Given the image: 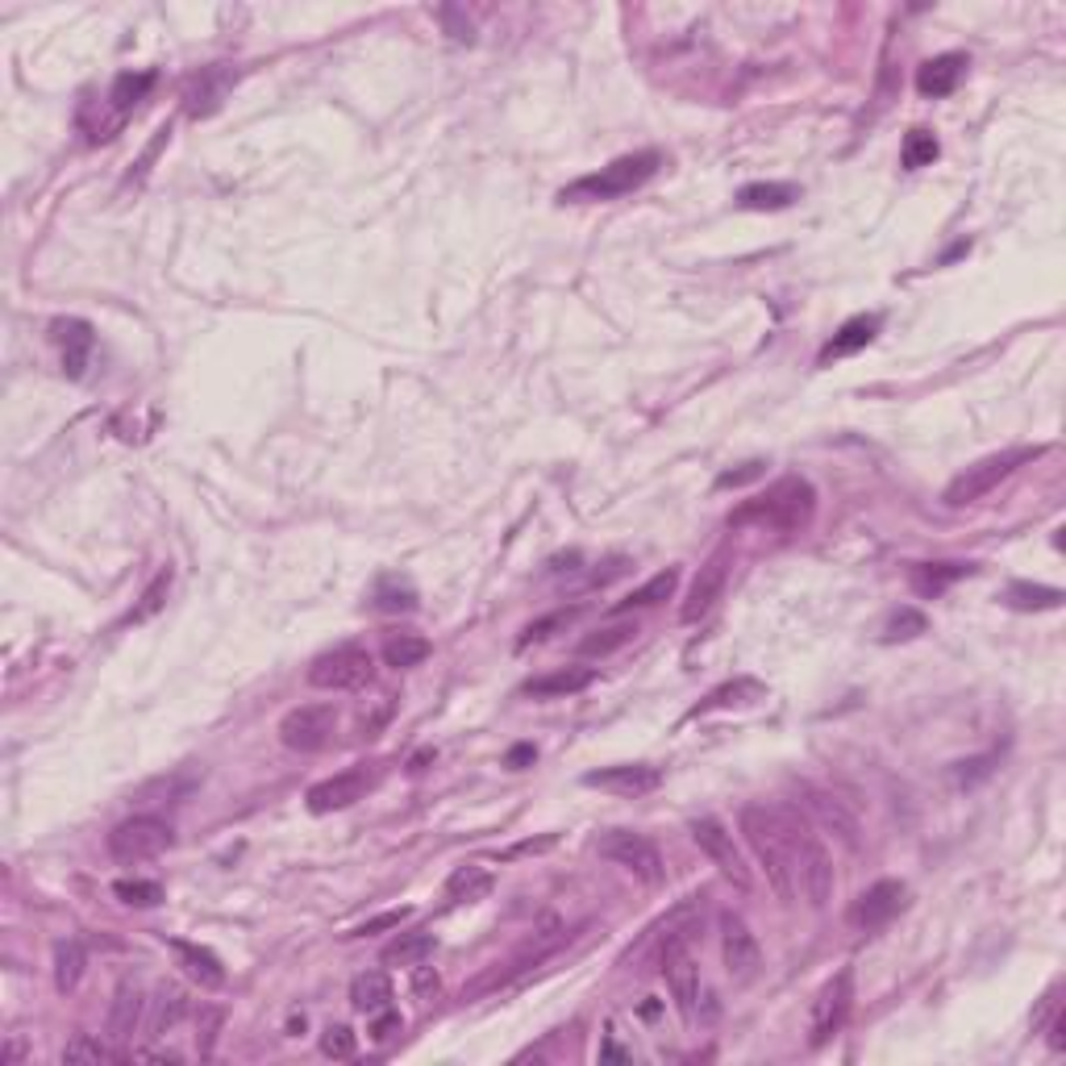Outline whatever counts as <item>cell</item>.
<instances>
[{
  "label": "cell",
  "instance_id": "1",
  "mask_svg": "<svg viewBox=\"0 0 1066 1066\" xmlns=\"http://www.w3.org/2000/svg\"><path fill=\"white\" fill-rule=\"evenodd\" d=\"M771 813H775V821H779L783 837H788L792 875H795V883H800V892H804V899H809L813 908H825L829 896H834V858H829V850L821 846V837L809 829V821L795 813V809L775 804Z\"/></svg>",
  "mask_w": 1066,
  "mask_h": 1066
},
{
  "label": "cell",
  "instance_id": "2",
  "mask_svg": "<svg viewBox=\"0 0 1066 1066\" xmlns=\"http://www.w3.org/2000/svg\"><path fill=\"white\" fill-rule=\"evenodd\" d=\"M816 513V492L809 480L800 475H788L779 480L775 488H767V496H754L746 501L737 513L730 517V525H767V529H779V534H795L804 525L813 521Z\"/></svg>",
  "mask_w": 1066,
  "mask_h": 1066
},
{
  "label": "cell",
  "instance_id": "3",
  "mask_svg": "<svg viewBox=\"0 0 1066 1066\" xmlns=\"http://www.w3.org/2000/svg\"><path fill=\"white\" fill-rule=\"evenodd\" d=\"M737 821H742V834H746V841H750L754 858H758V862H763V871H767L771 892L779 899H788V904H792V899H795L792 855H788V837H783V829H779L775 813L767 809V804H746Z\"/></svg>",
  "mask_w": 1066,
  "mask_h": 1066
},
{
  "label": "cell",
  "instance_id": "4",
  "mask_svg": "<svg viewBox=\"0 0 1066 1066\" xmlns=\"http://www.w3.org/2000/svg\"><path fill=\"white\" fill-rule=\"evenodd\" d=\"M663 168V154L658 150H638V154H621L612 159L608 168H600L596 175H584L575 184H566L559 192V200H612V196H626V192L642 188L654 171Z\"/></svg>",
  "mask_w": 1066,
  "mask_h": 1066
},
{
  "label": "cell",
  "instance_id": "5",
  "mask_svg": "<svg viewBox=\"0 0 1066 1066\" xmlns=\"http://www.w3.org/2000/svg\"><path fill=\"white\" fill-rule=\"evenodd\" d=\"M1042 455V446H1017V450H1000V455H987V459L971 462L966 471H959L954 480L945 483V492H941V501L950 504V508H962V504H975L983 501L992 488H1000L1021 462L1038 459Z\"/></svg>",
  "mask_w": 1066,
  "mask_h": 1066
},
{
  "label": "cell",
  "instance_id": "6",
  "mask_svg": "<svg viewBox=\"0 0 1066 1066\" xmlns=\"http://www.w3.org/2000/svg\"><path fill=\"white\" fill-rule=\"evenodd\" d=\"M171 841H175V834L163 816H129L108 834V855L117 862H147V858H159L163 850H171Z\"/></svg>",
  "mask_w": 1066,
  "mask_h": 1066
},
{
  "label": "cell",
  "instance_id": "7",
  "mask_svg": "<svg viewBox=\"0 0 1066 1066\" xmlns=\"http://www.w3.org/2000/svg\"><path fill=\"white\" fill-rule=\"evenodd\" d=\"M376 679V663L363 646H337L309 667V684L321 691H358Z\"/></svg>",
  "mask_w": 1066,
  "mask_h": 1066
},
{
  "label": "cell",
  "instance_id": "8",
  "mask_svg": "<svg viewBox=\"0 0 1066 1066\" xmlns=\"http://www.w3.org/2000/svg\"><path fill=\"white\" fill-rule=\"evenodd\" d=\"M855 1008V966H841L834 979L816 992L813 1021H809V1045H825L841 1033V1024Z\"/></svg>",
  "mask_w": 1066,
  "mask_h": 1066
},
{
  "label": "cell",
  "instance_id": "9",
  "mask_svg": "<svg viewBox=\"0 0 1066 1066\" xmlns=\"http://www.w3.org/2000/svg\"><path fill=\"white\" fill-rule=\"evenodd\" d=\"M663 979L670 987V1000L684 1012V1021H696V1004H700V962L691 954L688 933H670L663 945Z\"/></svg>",
  "mask_w": 1066,
  "mask_h": 1066
},
{
  "label": "cell",
  "instance_id": "10",
  "mask_svg": "<svg viewBox=\"0 0 1066 1066\" xmlns=\"http://www.w3.org/2000/svg\"><path fill=\"white\" fill-rule=\"evenodd\" d=\"M600 858L626 867L629 875H638L642 883H658L663 879V855L658 846L650 841L646 834H633V829H608L600 841H596Z\"/></svg>",
  "mask_w": 1066,
  "mask_h": 1066
},
{
  "label": "cell",
  "instance_id": "11",
  "mask_svg": "<svg viewBox=\"0 0 1066 1066\" xmlns=\"http://www.w3.org/2000/svg\"><path fill=\"white\" fill-rule=\"evenodd\" d=\"M334 725H337L334 704H300V709H293L279 721V742L288 750L313 754L334 737Z\"/></svg>",
  "mask_w": 1066,
  "mask_h": 1066
},
{
  "label": "cell",
  "instance_id": "12",
  "mask_svg": "<svg viewBox=\"0 0 1066 1066\" xmlns=\"http://www.w3.org/2000/svg\"><path fill=\"white\" fill-rule=\"evenodd\" d=\"M691 837H696V846L709 855V862L721 871V875L730 879V883H737L742 892L750 887V871H746V862H742L737 846H733V834L721 825V821H712V816H696V821H691Z\"/></svg>",
  "mask_w": 1066,
  "mask_h": 1066
},
{
  "label": "cell",
  "instance_id": "13",
  "mask_svg": "<svg viewBox=\"0 0 1066 1066\" xmlns=\"http://www.w3.org/2000/svg\"><path fill=\"white\" fill-rule=\"evenodd\" d=\"M904 899H908V887H904L899 879H879V883H871V887L850 904V925L862 929V933H875V929H883L892 917H899Z\"/></svg>",
  "mask_w": 1066,
  "mask_h": 1066
},
{
  "label": "cell",
  "instance_id": "14",
  "mask_svg": "<svg viewBox=\"0 0 1066 1066\" xmlns=\"http://www.w3.org/2000/svg\"><path fill=\"white\" fill-rule=\"evenodd\" d=\"M725 580H730V550L721 546V550L712 554L709 563L700 566V575H696V584H691L688 600H684V608H679V621H684V626H696V621H704L712 608H717V600H721V592H725Z\"/></svg>",
  "mask_w": 1066,
  "mask_h": 1066
},
{
  "label": "cell",
  "instance_id": "15",
  "mask_svg": "<svg viewBox=\"0 0 1066 1066\" xmlns=\"http://www.w3.org/2000/svg\"><path fill=\"white\" fill-rule=\"evenodd\" d=\"M367 788H371L367 767H351V771H337V775H330V779L313 783L305 800H309V813L325 816V813H337V809H351L355 800L367 795Z\"/></svg>",
  "mask_w": 1066,
  "mask_h": 1066
},
{
  "label": "cell",
  "instance_id": "16",
  "mask_svg": "<svg viewBox=\"0 0 1066 1066\" xmlns=\"http://www.w3.org/2000/svg\"><path fill=\"white\" fill-rule=\"evenodd\" d=\"M587 788H600V792H612V795H646L654 792L658 783H663V771L658 767H650V763H621V767H600V771H587L584 775Z\"/></svg>",
  "mask_w": 1066,
  "mask_h": 1066
},
{
  "label": "cell",
  "instance_id": "17",
  "mask_svg": "<svg viewBox=\"0 0 1066 1066\" xmlns=\"http://www.w3.org/2000/svg\"><path fill=\"white\" fill-rule=\"evenodd\" d=\"M147 996H142V987L138 983H122L117 992H113V1004H108V1021H105V1038L113 1045H126L134 1042V1033L142 1029V1021H147Z\"/></svg>",
  "mask_w": 1066,
  "mask_h": 1066
},
{
  "label": "cell",
  "instance_id": "18",
  "mask_svg": "<svg viewBox=\"0 0 1066 1066\" xmlns=\"http://www.w3.org/2000/svg\"><path fill=\"white\" fill-rule=\"evenodd\" d=\"M721 954H725V971L733 979H750L758 971V962H763V950H758L754 933L746 929V920L733 917V913L721 917Z\"/></svg>",
  "mask_w": 1066,
  "mask_h": 1066
},
{
  "label": "cell",
  "instance_id": "19",
  "mask_svg": "<svg viewBox=\"0 0 1066 1066\" xmlns=\"http://www.w3.org/2000/svg\"><path fill=\"white\" fill-rule=\"evenodd\" d=\"M55 330V342L64 346V371L71 379L84 376L88 358H92V351H96V334H92V325L88 321H80V317H67V321H55L50 325Z\"/></svg>",
  "mask_w": 1066,
  "mask_h": 1066
},
{
  "label": "cell",
  "instance_id": "20",
  "mask_svg": "<svg viewBox=\"0 0 1066 1066\" xmlns=\"http://www.w3.org/2000/svg\"><path fill=\"white\" fill-rule=\"evenodd\" d=\"M966 55H959V50H950V55H938V59H929V64L917 67V92L920 96H950L954 88L962 84V76H966Z\"/></svg>",
  "mask_w": 1066,
  "mask_h": 1066
},
{
  "label": "cell",
  "instance_id": "21",
  "mask_svg": "<svg viewBox=\"0 0 1066 1066\" xmlns=\"http://www.w3.org/2000/svg\"><path fill=\"white\" fill-rule=\"evenodd\" d=\"M171 954L180 959V966L188 971V979H196L200 987H226V966L213 954L209 945H196V941L175 938L171 941Z\"/></svg>",
  "mask_w": 1066,
  "mask_h": 1066
},
{
  "label": "cell",
  "instance_id": "22",
  "mask_svg": "<svg viewBox=\"0 0 1066 1066\" xmlns=\"http://www.w3.org/2000/svg\"><path fill=\"white\" fill-rule=\"evenodd\" d=\"M596 684V670L592 667H563V670H550V675H538V679H529L525 684V696H534V700H559V696H575V691H584Z\"/></svg>",
  "mask_w": 1066,
  "mask_h": 1066
},
{
  "label": "cell",
  "instance_id": "23",
  "mask_svg": "<svg viewBox=\"0 0 1066 1066\" xmlns=\"http://www.w3.org/2000/svg\"><path fill=\"white\" fill-rule=\"evenodd\" d=\"M879 334V317L875 313H862V317H850L841 330H837L829 342H825V351H821V363H834V358H846L855 355V351H862V346H871Z\"/></svg>",
  "mask_w": 1066,
  "mask_h": 1066
},
{
  "label": "cell",
  "instance_id": "24",
  "mask_svg": "<svg viewBox=\"0 0 1066 1066\" xmlns=\"http://www.w3.org/2000/svg\"><path fill=\"white\" fill-rule=\"evenodd\" d=\"M1066 592L1063 587H1050V584H1024V580H1017V584L1004 587V605L1017 608V612H1050V608H1063Z\"/></svg>",
  "mask_w": 1066,
  "mask_h": 1066
},
{
  "label": "cell",
  "instance_id": "25",
  "mask_svg": "<svg viewBox=\"0 0 1066 1066\" xmlns=\"http://www.w3.org/2000/svg\"><path fill=\"white\" fill-rule=\"evenodd\" d=\"M188 1017V996L180 987H159L154 1000H150V1038H168L175 1024Z\"/></svg>",
  "mask_w": 1066,
  "mask_h": 1066
},
{
  "label": "cell",
  "instance_id": "26",
  "mask_svg": "<svg viewBox=\"0 0 1066 1066\" xmlns=\"http://www.w3.org/2000/svg\"><path fill=\"white\" fill-rule=\"evenodd\" d=\"M351 1004H355V1012H363V1017H376L383 1008H392V983H388V975L383 971H363L351 983Z\"/></svg>",
  "mask_w": 1066,
  "mask_h": 1066
},
{
  "label": "cell",
  "instance_id": "27",
  "mask_svg": "<svg viewBox=\"0 0 1066 1066\" xmlns=\"http://www.w3.org/2000/svg\"><path fill=\"white\" fill-rule=\"evenodd\" d=\"M84 966H88L84 941H76V938L55 941V987H59L64 996L80 987V979H84Z\"/></svg>",
  "mask_w": 1066,
  "mask_h": 1066
},
{
  "label": "cell",
  "instance_id": "28",
  "mask_svg": "<svg viewBox=\"0 0 1066 1066\" xmlns=\"http://www.w3.org/2000/svg\"><path fill=\"white\" fill-rule=\"evenodd\" d=\"M966 575H975V563H920L913 566V587L920 596H941L950 584H959Z\"/></svg>",
  "mask_w": 1066,
  "mask_h": 1066
},
{
  "label": "cell",
  "instance_id": "29",
  "mask_svg": "<svg viewBox=\"0 0 1066 1066\" xmlns=\"http://www.w3.org/2000/svg\"><path fill=\"white\" fill-rule=\"evenodd\" d=\"M792 200H800L795 184H746V188L737 192V205L750 213H779L788 209Z\"/></svg>",
  "mask_w": 1066,
  "mask_h": 1066
},
{
  "label": "cell",
  "instance_id": "30",
  "mask_svg": "<svg viewBox=\"0 0 1066 1066\" xmlns=\"http://www.w3.org/2000/svg\"><path fill=\"white\" fill-rule=\"evenodd\" d=\"M675 584H679V571L675 566H667V571H658V575H650L642 587H633L621 605L612 608V612H633V608H654L663 605V600H670V592H675Z\"/></svg>",
  "mask_w": 1066,
  "mask_h": 1066
},
{
  "label": "cell",
  "instance_id": "31",
  "mask_svg": "<svg viewBox=\"0 0 1066 1066\" xmlns=\"http://www.w3.org/2000/svg\"><path fill=\"white\" fill-rule=\"evenodd\" d=\"M230 80H233L230 71H205L188 92L192 117H209V113H217V108H221V96L230 92Z\"/></svg>",
  "mask_w": 1066,
  "mask_h": 1066
},
{
  "label": "cell",
  "instance_id": "32",
  "mask_svg": "<svg viewBox=\"0 0 1066 1066\" xmlns=\"http://www.w3.org/2000/svg\"><path fill=\"white\" fill-rule=\"evenodd\" d=\"M434 933L429 929H413V933H400L388 950H383V962L388 966H417V962H425L429 954H434Z\"/></svg>",
  "mask_w": 1066,
  "mask_h": 1066
},
{
  "label": "cell",
  "instance_id": "33",
  "mask_svg": "<svg viewBox=\"0 0 1066 1066\" xmlns=\"http://www.w3.org/2000/svg\"><path fill=\"white\" fill-rule=\"evenodd\" d=\"M425 658H429V642L417 638V633H392V638L383 642V663H388L392 670L421 667Z\"/></svg>",
  "mask_w": 1066,
  "mask_h": 1066
},
{
  "label": "cell",
  "instance_id": "34",
  "mask_svg": "<svg viewBox=\"0 0 1066 1066\" xmlns=\"http://www.w3.org/2000/svg\"><path fill=\"white\" fill-rule=\"evenodd\" d=\"M938 154H941V147H938V138H933V129H908V138H904V147H899V163H904V171H920V168H929Z\"/></svg>",
  "mask_w": 1066,
  "mask_h": 1066
},
{
  "label": "cell",
  "instance_id": "35",
  "mask_svg": "<svg viewBox=\"0 0 1066 1066\" xmlns=\"http://www.w3.org/2000/svg\"><path fill=\"white\" fill-rule=\"evenodd\" d=\"M150 88H154V71H138V76H134V71H126V76H117V80H113V88H108V101H113V108H122V113H126V108H134L142 96H147Z\"/></svg>",
  "mask_w": 1066,
  "mask_h": 1066
},
{
  "label": "cell",
  "instance_id": "36",
  "mask_svg": "<svg viewBox=\"0 0 1066 1066\" xmlns=\"http://www.w3.org/2000/svg\"><path fill=\"white\" fill-rule=\"evenodd\" d=\"M492 892V875L483 867H459L446 879V896L450 899H483Z\"/></svg>",
  "mask_w": 1066,
  "mask_h": 1066
},
{
  "label": "cell",
  "instance_id": "37",
  "mask_svg": "<svg viewBox=\"0 0 1066 1066\" xmlns=\"http://www.w3.org/2000/svg\"><path fill=\"white\" fill-rule=\"evenodd\" d=\"M113 896L129 904V908H154V904H163V883H154V879H117Z\"/></svg>",
  "mask_w": 1066,
  "mask_h": 1066
},
{
  "label": "cell",
  "instance_id": "38",
  "mask_svg": "<svg viewBox=\"0 0 1066 1066\" xmlns=\"http://www.w3.org/2000/svg\"><path fill=\"white\" fill-rule=\"evenodd\" d=\"M638 638V626L633 621H626V626H608V629H596V633H587L584 642H580V654H612V650L629 646Z\"/></svg>",
  "mask_w": 1066,
  "mask_h": 1066
},
{
  "label": "cell",
  "instance_id": "39",
  "mask_svg": "<svg viewBox=\"0 0 1066 1066\" xmlns=\"http://www.w3.org/2000/svg\"><path fill=\"white\" fill-rule=\"evenodd\" d=\"M171 580H175V571H171V566H163V571H159V575L150 580V587H147V592H142V605H138V608H134V612H129V621H134V626H138V621H150V617H154L159 608L168 605Z\"/></svg>",
  "mask_w": 1066,
  "mask_h": 1066
},
{
  "label": "cell",
  "instance_id": "40",
  "mask_svg": "<svg viewBox=\"0 0 1066 1066\" xmlns=\"http://www.w3.org/2000/svg\"><path fill=\"white\" fill-rule=\"evenodd\" d=\"M376 608H383V612H409V608H417V592L409 584H400L397 575H388V580H379L376 584Z\"/></svg>",
  "mask_w": 1066,
  "mask_h": 1066
},
{
  "label": "cell",
  "instance_id": "41",
  "mask_svg": "<svg viewBox=\"0 0 1066 1066\" xmlns=\"http://www.w3.org/2000/svg\"><path fill=\"white\" fill-rule=\"evenodd\" d=\"M108 1058H117V1050H108L101 1038H88V1033L64 1045V1063H108Z\"/></svg>",
  "mask_w": 1066,
  "mask_h": 1066
},
{
  "label": "cell",
  "instance_id": "42",
  "mask_svg": "<svg viewBox=\"0 0 1066 1066\" xmlns=\"http://www.w3.org/2000/svg\"><path fill=\"white\" fill-rule=\"evenodd\" d=\"M580 617V608H559V612H550V617H542V621H534V626H525V633L517 638V646H534V642H546L554 629H566L571 621Z\"/></svg>",
  "mask_w": 1066,
  "mask_h": 1066
},
{
  "label": "cell",
  "instance_id": "43",
  "mask_svg": "<svg viewBox=\"0 0 1066 1066\" xmlns=\"http://www.w3.org/2000/svg\"><path fill=\"white\" fill-rule=\"evenodd\" d=\"M925 629H929L925 612H917V608H899L896 617L887 621V629H883V642H908V638H917V633H925Z\"/></svg>",
  "mask_w": 1066,
  "mask_h": 1066
},
{
  "label": "cell",
  "instance_id": "44",
  "mask_svg": "<svg viewBox=\"0 0 1066 1066\" xmlns=\"http://www.w3.org/2000/svg\"><path fill=\"white\" fill-rule=\"evenodd\" d=\"M813 804H816V813L825 816V821L834 825L837 834H841V837H846V841H850V846H855V834H858L855 816L846 813V809H841L837 800H829V795H821V792H813Z\"/></svg>",
  "mask_w": 1066,
  "mask_h": 1066
},
{
  "label": "cell",
  "instance_id": "45",
  "mask_svg": "<svg viewBox=\"0 0 1066 1066\" xmlns=\"http://www.w3.org/2000/svg\"><path fill=\"white\" fill-rule=\"evenodd\" d=\"M355 1029H346V1024H330L325 1033H321V1054L325 1058H351L355 1054Z\"/></svg>",
  "mask_w": 1066,
  "mask_h": 1066
},
{
  "label": "cell",
  "instance_id": "46",
  "mask_svg": "<svg viewBox=\"0 0 1066 1066\" xmlns=\"http://www.w3.org/2000/svg\"><path fill=\"white\" fill-rule=\"evenodd\" d=\"M737 696H750V700H763V684H754V679H737V684H725V688H717L700 704V709H725V704H733Z\"/></svg>",
  "mask_w": 1066,
  "mask_h": 1066
},
{
  "label": "cell",
  "instance_id": "47",
  "mask_svg": "<svg viewBox=\"0 0 1066 1066\" xmlns=\"http://www.w3.org/2000/svg\"><path fill=\"white\" fill-rule=\"evenodd\" d=\"M221 1021H226V1012L221 1008H205L200 1012V1033H196V1045H200V1054L209 1058L213 1045H217V1029H221Z\"/></svg>",
  "mask_w": 1066,
  "mask_h": 1066
},
{
  "label": "cell",
  "instance_id": "48",
  "mask_svg": "<svg viewBox=\"0 0 1066 1066\" xmlns=\"http://www.w3.org/2000/svg\"><path fill=\"white\" fill-rule=\"evenodd\" d=\"M438 18L446 22V30H450V38L455 43H471L475 38V30H471V22L462 18V9H455V4H442L438 9Z\"/></svg>",
  "mask_w": 1066,
  "mask_h": 1066
},
{
  "label": "cell",
  "instance_id": "49",
  "mask_svg": "<svg viewBox=\"0 0 1066 1066\" xmlns=\"http://www.w3.org/2000/svg\"><path fill=\"white\" fill-rule=\"evenodd\" d=\"M413 996L417 1000H434L438 996V971L434 966H425V962L413 966Z\"/></svg>",
  "mask_w": 1066,
  "mask_h": 1066
},
{
  "label": "cell",
  "instance_id": "50",
  "mask_svg": "<svg viewBox=\"0 0 1066 1066\" xmlns=\"http://www.w3.org/2000/svg\"><path fill=\"white\" fill-rule=\"evenodd\" d=\"M400 1033V1012L397 1008H383V1012H376L371 1017V1038L376 1042H388V1038H397Z\"/></svg>",
  "mask_w": 1066,
  "mask_h": 1066
},
{
  "label": "cell",
  "instance_id": "51",
  "mask_svg": "<svg viewBox=\"0 0 1066 1066\" xmlns=\"http://www.w3.org/2000/svg\"><path fill=\"white\" fill-rule=\"evenodd\" d=\"M1045 1033H1050V1050H1054V1054H1066V1008L1063 1004H1058L1054 1017L1045 1021Z\"/></svg>",
  "mask_w": 1066,
  "mask_h": 1066
},
{
  "label": "cell",
  "instance_id": "52",
  "mask_svg": "<svg viewBox=\"0 0 1066 1066\" xmlns=\"http://www.w3.org/2000/svg\"><path fill=\"white\" fill-rule=\"evenodd\" d=\"M763 471H767V462H758V459H754V462H746V467H742V471H725V475H721V480H717V488H742V483L758 480V475H763Z\"/></svg>",
  "mask_w": 1066,
  "mask_h": 1066
},
{
  "label": "cell",
  "instance_id": "53",
  "mask_svg": "<svg viewBox=\"0 0 1066 1066\" xmlns=\"http://www.w3.org/2000/svg\"><path fill=\"white\" fill-rule=\"evenodd\" d=\"M404 917H409V908H400V913H383V917L367 920V925H358L351 938H367V933H379V929H392V925H400Z\"/></svg>",
  "mask_w": 1066,
  "mask_h": 1066
},
{
  "label": "cell",
  "instance_id": "54",
  "mask_svg": "<svg viewBox=\"0 0 1066 1066\" xmlns=\"http://www.w3.org/2000/svg\"><path fill=\"white\" fill-rule=\"evenodd\" d=\"M1054 1008H1058V987H1050V992H1045L1042 1008H1038V1017H1033V1029H1038V1033H1042V1029H1045V1021H1050V1017H1054Z\"/></svg>",
  "mask_w": 1066,
  "mask_h": 1066
},
{
  "label": "cell",
  "instance_id": "55",
  "mask_svg": "<svg viewBox=\"0 0 1066 1066\" xmlns=\"http://www.w3.org/2000/svg\"><path fill=\"white\" fill-rule=\"evenodd\" d=\"M534 758H538V750H534V746H513V750H508V758H504V763H508V767H513V771H525V767H529V763H534Z\"/></svg>",
  "mask_w": 1066,
  "mask_h": 1066
},
{
  "label": "cell",
  "instance_id": "56",
  "mask_svg": "<svg viewBox=\"0 0 1066 1066\" xmlns=\"http://www.w3.org/2000/svg\"><path fill=\"white\" fill-rule=\"evenodd\" d=\"M600 1058H617V1063H626V1058H629V1050H621V1045H617V1042H612V1038H608V1042L600 1045Z\"/></svg>",
  "mask_w": 1066,
  "mask_h": 1066
},
{
  "label": "cell",
  "instance_id": "57",
  "mask_svg": "<svg viewBox=\"0 0 1066 1066\" xmlns=\"http://www.w3.org/2000/svg\"><path fill=\"white\" fill-rule=\"evenodd\" d=\"M425 763H434V750H421L413 763H409V771H425Z\"/></svg>",
  "mask_w": 1066,
  "mask_h": 1066
}]
</instances>
